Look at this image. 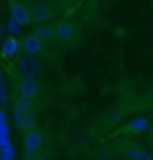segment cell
Returning <instances> with one entry per match:
<instances>
[{
    "mask_svg": "<svg viewBox=\"0 0 153 160\" xmlns=\"http://www.w3.org/2000/svg\"><path fill=\"white\" fill-rule=\"evenodd\" d=\"M52 31H54V38L58 42H69V40H72L74 32H76L72 25L67 22H56L52 25Z\"/></svg>",
    "mask_w": 153,
    "mask_h": 160,
    "instance_id": "5",
    "label": "cell"
},
{
    "mask_svg": "<svg viewBox=\"0 0 153 160\" xmlns=\"http://www.w3.org/2000/svg\"><path fill=\"white\" fill-rule=\"evenodd\" d=\"M40 146H42V133L36 131V130L27 131V135H25V149H27V157H29V155H34V153L40 149Z\"/></svg>",
    "mask_w": 153,
    "mask_h": 160,
    "instance_id": "7",
    "label": "cell"
},
{
    "mask_svg": "<svg viewBox=\"0 0 153 160\" xmlns=\"http://www.w3.org/2000/svg\"><path fill=\"white\" fill-rule=\"evenodd\" d=\"M9 11H11V18L15 22H18L20 25H27V23L33 22L31 20V9L22 0H13L11 6H9Z\"/></svg>",
    "mask_w": 153,
    "mask_h": 160,
    "instance_id": "2",
    "label": "cell"
},
{
    "mask_svg": "<svg viewBox=\"0 0 153 160\" xmlns=\"http://www.w3.org/2000/svg\"><path fill=\"white\" fill-rule=\"evenodd\" d=\"M150 99L153 101V88H151V92H150Z\"/></svg>",
    "mask_w": 153,
    "mask_h": 160,
    "instance_id": "13",
    "label": "cell"
},
{
    "mask_svg": "<svg viewBox=\"0 0 153 160\" xmlns=\"http://www.w3.org/2000/svg\"><path fill=\"white\" fill-rule=\"evenodd\" d=\"M123 151L126 155V158H130V160H153V157L146 149L139 148V146H133V144H126Z\"/></svg>",
    "mask_w": 153,
    "mask_h": 160,
    "instance_id": "8",
    "label": "cell"
},
{
    "mask_svg": "<svg viewBox=\"0 0 153 160\" xmlns=\"http://www.w3.org/2000/svg\"><path fill=\"white\" fill-rule=\"evenodd\" d=\"M146 126H148L146 119H135V121L130 124V130L131 131H140V130H144Z\"/></svg>",
    "mask_w": 153,
    "mask_h": 160,
    "instance_id": "11",
    "label": "cell"
},
{
    "mask_svg": "<svg viewBox=\"0 0 153 160\" xmlns=\"http://www.w3.org/2000/svg\"><path fill=\"white\" fill-rule=\"evenodd\" d=\"M18 49H22V42H18L15 36H9L6 38V42L2 45V56L4 58H11V56H15Z\"/></svg>",
    "mask_w": 153,
    "mask_h": 160,
    "instance_id": "9",
    "label": "cell"
},
{
    "mask_svg": "<svg viewBox=\"0 0 153 160\" xmlns=\"http://www.w3.org/2000/svg\"><path fill=\"white\" fill-rule=\"evenodd\" d=\"M33 34L38 36L42 42H49V40L54 38V31H52V25H40V27H36V31Z\"/></svg>",
    "mask_w": 153,
    "mask_h": 160,
    "instance_id": "10",
    "label": "cell"
},
{
    "mask_svg": "<svg viewBox=\"0 0 153 160\" xmlns=\"http://www.w3.org/2000/svg\"><path fill=\"white\" fill-rule=\"evenodd\" d=\"M22 51L25 52V54L36 56L38 52L43 51V42L38 36H34V34H29V36H25L22 40Z\"/></svg>",
    "mask_w": 153,
    "mask_h": 160,
    "instance_id": "6",
    "label": "cell"
},
{
    "mask_svg": "<svg viewBox=\"0 0 153 160\" xmlns=\"http://www.w3.org/2000/svg\"><path fill=\"white\" fill-rule=\"evenodd\" d=\"M18 94L20 97H27V99H34L40 92V87H38V83L34 78H22V79L18 81Z\"/></svg>",
    "mask_w": 153,
    "mask_h": 160,
    "instance_id": "3",
    "label": "cell"
},
{
    "mask_svg": "<svg viewBox=\"0 0 153 160\" xmlns=\"http://www.w3.org/2000/svg\"><path fill=\"white\" fill-rule=\"evenodd\" d=\"M29 9H31V20L34 23H42L43 25V22H47L51 18V9L43 2H33Z\"/></svg>",
    "mask_w": 153,
    "mask_h": 160,
    "instance_id": "4",
    "label": "cell"
},
{
    "mask_svg": "<svg viewBox=\"0 0 153 160\" xmlns=\"http://www.w3.org/2000/svg\"><path fill=\"white\" fill-rule=\"evenodd\" d=\"M9 31H11L13 34H16V32L20 31V23H18V22H15V20L11 18V20H9Z\"/></svg>",
    "mask_w": 153,
    "mask_h": 160,
    "instance_id": "12",
    "label": "cell"
},
{
    "mask_svg": "<svg viewBox=\"0 0 153 160\" xmlns=\"http://www.w3.org/2000/svg\"><path fill=\"white\" fill-rule=\"evenodd\" d=\"M18 72L23 78H34L42 72V61L33 54H25L18 59Z\"/></svg>",
    "mask_w": 153,
    "mask_h": 160,
    "instance_id": "1",
    "label": "cell"
}]
</instances>
